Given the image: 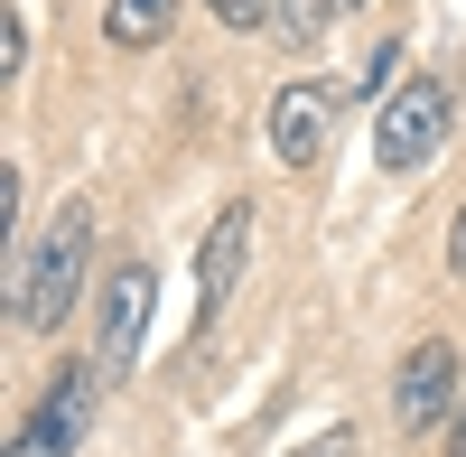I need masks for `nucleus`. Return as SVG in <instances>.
I'll list each match as a JSON object with an SVG mask.
<instances>
[{"label":"nucleus","mask_w":466,"mask_h":457,"mask_svg":"<svg viewBox=\"0 0 466 457\" xmlns=\"http://www.w3.org/2000/svg\"><path fill=\"white\" fill-rule=\"evenodd\" d=\"M85 261H94V206L66 197L56 224H47V243H37V261H28V280H19V299H10V318L28 336H56L66 309H75V289H85Z\"/></svg>","instance_id":"f257e3e1"},{"label":"nucleus","mask_w":466,"mask_h":457,"mask_svg":"<svg viewBox=\"0 0 466 457\" xmlns=\"http://www.w3.org/2000/svg\"><path fill=\"white\" fill-rule=\"evenodd\" d=\"M448 122H457V94L439 85V75H420V85H401L392 103H382V122H373V159H382V168H420V159L448 140Z\"/></svg>","instance_id":"f03ea898"},{"label":"nucleus","mask_w":466,"mask_h":457,"mask_svg":"<svg viewBox=\"0 0 466 457\" xmlns=\"http://www.w3.org/2000/svg\"><path fill=\"white\" fill-rule=\"evenodd\" d=\"M94 392H103V364H56L37 421L10 430V457H66L75 439H85V421H94Z\"/></svg>","instance_id":"7ed1b4c3"},{"label":"nucleus","mask_w":466,"mask_h":457,"mask_svg":"<svg viewBox=\"0 0 466 457\" xmlns=\"http://www.w3.org/2000/svg\"><path fill=\"white\" fill-rule=\"evenodd\" d=\"M448 411H457V346L448 336H420L401 355V373H392V421L420 439V430H439Z\"/></svg>","instance_id":"20e7f679"},{"label":"nucleus","mask_w":466,"mask_h":457,"mask_svg":"<svg viewBox=\"0 0 466 457\" xmlns=\"http://www.w3.org/2000/svg\"><path fill=\"white\" fill-rule=\"evenodd\" d=\"M149 309H159V280H149V261H122V271L103 280V346H94L103 373H131V364H140Z\"/></svg>","instance_id":"39448f33"},{"label":"nucleus","mask_w":466,"mask_h":457,"mask_svg":"<svg viewBox=\"0 0 466 457\" xmlns=\"http://www.w3.org/2000/svg\"><path fill=\"white\" fill-rule=\"evenodd\" d=\"M327 131H336V85H280V103H270V149H280L289 168H318Z\"/></svg>","instance_id":"423d86ee"},{"label":"nucleus","mask_w":466,"mask_h":457,"mask_svg":"<svg viewBox=\"0 0 466 457\" xmlns=\"http://www.w3.org/2000/svg\"><path fill=\"white\" fill-rule=\"evenodd\" d=\"M243 252H252V206L233 197V206L215 215L206 252H197V309H206V327H215V309L233 299V280H243Z\"/></svg>","instance_id":"0eeeda50"},{"label":"nucleus","mask_w":466,"mask_h":457,"mask_svg":"<svg viewBox=\"0 0 466 457\" xmlns=\"http://www.w3.org/2000/svg\"><path fill=\"white\" fill-rule=\"evenodd\" d=\"M168 19H177V0H112V47H159L168 37Z\"/></svg>","instance_id":"6e6552de"},{"label":"nucleus","mask_w":466,"mask_h":457,"mask_svg":"<svg viewBox=\"0 0 466 457\" xmlns=\"http://www.w3.org/2000/svg\"><path fill=\"white\" fill-rule=\"evenodd\" d=\"M327 19H336V0H280V19H270V28H280L289 47H318Z\"/></svg>","instance_id":"1a4fd4ad"},{"label":"nucleus","mask_w":466,"mask_h":457,"mask_svg":"<svg viewBox=\"0 0 466 457\" xmlns=\"http://www.w3.org/2000/svg\"><path fill=\"white\" fill-rule=\"evenodd\" d=\"M215 19H224V28H270V19H280V0H215Z\"/></svg>","instance_id":"9d476101"},{"label":"nucleus","mask_w":466,"mask_h":457,"mask_svg":"<svg viewBox=\"0 0 466 457\" xmlns=\"http://www.w3.org/2000/svg\"><path fill=\"white\" fill-rule=\"evenodd\" d=\"M28 66V19L10 10V19H0V75H19Z\"/></svg>","instance_id":"9b49d317"},{"label":"nucleus","mask_w":466,"mask_h":457,"mask_svg":"<svg viewBox=\"0 0 466 457\" xmlns=\"http://www.w3.org/2000/svg\"><path fill=\"white\" fill-rule=\"evenodd\" d=\"M299 457H355V430H327V439H308Z\"/></svg>","instance_id":"f8f14e48"},{"label":"nucleus","mask_w":466,"mask_h":457,"mask_svg":"<svg viewBox=\"0 0 466 457\" xmlns=\"http://www.w3.org/2000/svg\"><path fill=\"white\" fill-rule=\"evenodd\" d=\"M448 261L466 271V206H457V224H448Z\"/></svg>","instance_id":"ddd939ff"},{"label":"nucleus","mask_w":466,"mask_h":457,"mask_svg":"<svg viewBox=\"0 0 466 457\" xmlns=\"http://www.w3.org/2000/svg\"><path fill=\"white\" fill-rule=\"evenodd\" d=\"M448 457H466V401H457V430H448Z\"/></svg>","instance_id":"4468645a"}]
</instances>
